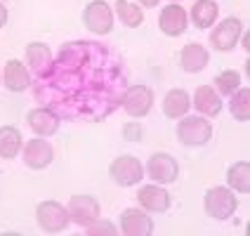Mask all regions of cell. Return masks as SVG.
<instances>
[{
	"label": "cell",
	"mask_w": 250,
	"mask_h": 236,
	"mask_svg": "<svg viewBox=\"0 0 250 236\" xmlns=\"http://www.w3.org/2000/svg\"><path fill=\"white\" fill-rule=\"evenodd\" d=\"M125 73L118 55L106 45L76 41L62 45L50 73L33 95L59 118L102 121L121 107Z\"/></svg>",
	"instance_id": "6da1fadb"
},
{
	"label": "cell",
	"mask_w": 250,
	"mask_h": 236,
	"mask_svg": "<svg viewBox=\"0 0 250 236\" xmlns=\"http://www.w3.org/2000/svg\"><path fill=\"white\" fill-rule=\"evenodd\" d=\"M177 139L184 147H203L212 139V123L206 116H182L177 123Z\"/></svg>",
	"instance_id": "7a4b0ae2"
},
{
	"label": "cell",
	"mask_w": 250,
	"mask_h": 236,
	"mask_svg": "<svg viewBox=\"0 0 250 236\" xmlns=\"http://www.w3.org/2000/svg\"><path fill=\"white\" fill-rule=\"evenodd\" d=\"M203 208L208 213V217H212V220H229L238 208L236 192L229 189V187H212V189L206 192Z\"/></svg>",
	"instance_id": "3957f363"
},
{
	"label": "cell",
	"mask_w": 250,
	"mask_h": 236,
	"mask_svg": "<svg viewBox=\"0 0 250 236\" xmlns=\"http://www.w3.org/2000/svg\"><path fill=\"white\" fill-rule=\"evenodd\" d=\"M109 177L118 187H137L144 180V166L137 156L125 153V156H118L109 166Z\"/></svg>",
	"instance_id": "277c9868"
},
{
	"label": "cell",
	"mask_w": 250,
	"mask_h": 236,
	"mask_svg": "<svg viewBox=\"0 0 250 236\" xmlns=\"http://www.w3.org/2000/svg\"><path fill=\"white\" fill-rule=\"evenodd\" d=\"M83 24L95 36H106L113 31V7L106 0H90L83 10Z\"/></svg>",
	"instance_id": "5b68a950"
},
{
	"label": "cell",
	"mask_w": 250,
	"mask_h": 236,
	"mask_svg": "<svg viewBox=\"0 0 250 236\" xmlns=\"http://www.w3.org/2000/svg\"><path fill=\"white\" fill-rule=\"evenodd\" d=\"M36 222L47 234L64 232L71 224L69 210H66V206H62L59 201H42V203H38V208H36Z\"/></svg>",
	"instance_id": "8992f818"
},
{
	"label": "cell",
	"mask_w": 250,
	"mask_h": 236,
	"mask_svg": "<svg viewBox=\"0 0 250 236\" xmlns=\"http://www.w3.org/2000/svg\"><path fill=\"white\" fill-rule=\"evenodd\" d=\"M121 107L130 118H144L149 116L153 107V90L149 85H127L121 97Z\"/></svg>",
	"instance_id": "52a82bcc"
},
{
	"label": "cell",
	"mask_w": 250,
	"mask_h": 236,
	"mask_svg": "<svg viewBox=\"0 0 250 236\" xmlns=\"http://www.w3.org/2000/svg\"><path fill=\"white\" fill-rule=\"evenodd\" d=\"M144 172L149 175V180L156 182V184H172L177 182V175H180V163L175 161V156H170L166 151H156L151 153V158L146 161V168Z\"/></svg>",
	"instance_id": "ba28073f"
},
{
	"label": "cell",
	"mask_w": 250,
	"mask_h": 236,
	"mask_svg": "<svg viewBox=\"0 0 250 236\" xmlns=\"http://www.w3.org/2000/svg\"><path fill=\"white\" fill-rule=\"evenodd\" d=\"M69 220L78 227H87L90 222H95L99 215H102V206L95 196L90 194H76L69 198Z\"/></svg>",
	"instance_id": "9c48e42d"
},
{
	"label": "cell",
	"mask_w": 250,
	"mask_h": 236,
	"mask_svg": "<svg viewBox=\"0 0 250 236\" xmlns=\"http://www.w3.org/2000/svg\"><path fill=\"white\" fill-rule=\"evenodd\" d=\"M241 33H243L241 19H236V17H227V19H222L217 26L212 28V33H210V45H212L217 52H231V50L236 47Z\"/></svg>",
	"instance_id": "30bf717a"
},
{
	"label": "cell",
	"mask_w": 250,
	"mask_h": 236,
	"mask_svg": "<svg viewBox=\"0 0 250 236\" xmlns=\"http://www.w3.org/2000/svg\"><path fill=\"white\" fill-rule=\"evenodd\" d=\"M21 156L31 170H45L55 161V149L45 137H36L21 147Z\"/></svg>",
	"instance_id": "8fae6325"
},
{
	"label": "cell",
	"mask_w": 250,
	"mask_h": 236,
	"mask_svg": "<svg viewBox=\"0 0 250 236\" xmlns=\"http://www.w3.org/2000/svg\"><path fill=\"white\" fill-rule=\"evenodd\" d=\"M137 201H139V208L146 210V213H166L172 206V196L166 192L163 184H156V182L139 187Z\"/></svg>",
	"instance_id": "7c38bea8"
},
{
	"label": "cell",
	"mask_w": 250,
	"mask_h": 236,
	"mask_svg": "<svg viewBox=\"0 0 250 236\" xmlns=\"http://www.w3.org/2000/svg\"><path fill=\"white\" fill-rule=\"evenodd\" d=\"M158 26L170 38H180L182 33L187 31V26H189V14H187V10L182 7L180 2H170L167 7L161 10Z\"/></svg>",
	"instance_id": "4fadbf2b"
},
{
	"label": "cell",
	"mask_w": 250,
	"mask_h": 236,
	"mask_svg": "<svg viewBox=\"0 0 250 236\" xmlns=\"http://www.w3.org/2000/svg\"><path fill=\"white\" fill-rule=\"evenodd\" d=\"M52 62H55V55H52L50 45L38 43V41H33V43H28L26 45V66L38 81L50 73Z\"/></svg>",
	"instance_id": "5bb4252c"
},
{
	"label": "cell",
	"mask_w": 250,
	"mask_h": 236,
	"mask_svg": "<svg viewBox=\"0 0 250 236\" xmlns=\"http://www.w3.org/2000/svg\"><path fill=\"white\" fill-rule=\"evenodd\" d=\"M121 232L125 236H149L153 232L151 213L142 208H127L121 215Z\"/></svg>",
	"instance_id": "9a60e30c"
},
{
	"label": "cell",
	"mask_w": 250,
	"mask_h": 236,
	"mask_svg": "<svg viewBox=\"0 0 250 236\" xmlns=\"http://www.w3.org/2000/svg\"><path fill=\"white\" fill-rule=\"evenodd\" d=\"M26 123L36 132V137H52L59 130V116L47 107H38L26 113Z\"/></svg>",
	"instance_id": "2e32d148"
},
{
	"label": "cell",
	"mask_w": 250,
	"mask_h": 236,
	"mask_svg": "<svg viewBox=\"0 0 250 236\" xmlns=\"http://www.w3.org/2000/svg\"><path fill=\"white\" fill-rule=\"evenodd\" d=\"M191 107L201 116L215 118L222 113V97L217 95V90L212 85H201V87H196L194 97H191Z\"/></svg>",
	"instance_id": "e0dca14e"
},
{
	"label": "cell",
	"mask_w": 250,
	"mask_h": 236,
	"mask_svg": "<svg viewBox=\"0 0 250 236\" xmlns=\"http://www.w3.org/2000/svg\"><path fill=\"white\" fill-rule=\"evenodd\" d=\"M2 83L10 92H26L31 87V71L24 62L10 59L2 69Z\"/></svg>",
	"instance_id": "ac0fdd59"
},
{
	"label": "cell",
	"mask_w": 250,
	"mask_h": 236,
	"mask_svg": "<svg viewBox=\"0 0 250 236\" xmlns=\"http://www.w3.org/2000/svg\"><path fill=\"white\" fill-rule=\"evenodd\" d=\"M180 64L187 73H201L210 64V52L201 43H189L180 52Z\"/></svg>",
	"instance_id": "d6986e66"
},
{
	"label": "cell",
	"mask_w": 250,
	"mask_h": 236,
	"mask_svg": "<svg viewBox=\"0 0 250 236\" xmlns=\"http://www.w3.org/2000/svg\"><path fill=\"white\" fill-rule=\"evenodd\" d=\"M189 109H191V97L182 87H172L163 97V113L167 118H182L189 113Z\"/></svg>",
	"instance_id": "ffe728a7"
},
{
	"label": "cell",
	"mask_w": 250,
	"mask_h": 236,
	"mask_svg": "<svg viewBox=\"0 0 250 236\" xmlns=\"http://www.w3.org/2000/svg\"><path fill=\"white\" fill-rule=\"evenodd\" d=\"M24 147V137L19 132V128L14 125H0V158L5 161H12L19 156Z\"/></svg>",
	"instance_id": "44dd1931"
},
{
	"label": "cell",
	"mask_w": 250,
	"mask_h": 236,
	"mask_svg": "<svg viewBox=\"0 0 250 236\" xmlns=\"http://www.w3.org/2000/svg\"><path fill=\"white\" fill-rule=\"evenodd\" d=\"M220 7L215 0H196L191 7V21L196 28H212L217 24Z\"/></svg>",
	"instance_id": "7402d4cb"
},
{
	"label": "cell",
	"mask_w": 250,
	"mask_h": 236,
	"mask_svg": "<svg viewBox=\"0 0 250 236\" xmlns=\"http://www.w3.org/2000/svg\"><path fill=\"white\" fill-rule=\"evenodd\" d=\"M227 187L234 189L236 194H250V163L248 161H236L227 170Z\"/></svg>",
	"instance_id": "603a6c76"
},
{
	"label": "cell",
	"mask_w": 250,
	"mask_h": 236,
	"mask_svg": "<svg viewBox=\"0 0 250 236\" xmlns=\"http://www.w3.org/2000/svg\"><path fill=\"white\" fill-rule=\"evenodd\" d=\"M113 12L118 14V19L127 28H139L144 24V10L139 5H132L130 0H116L113 2Z\"/></svg>",
	"instance_id": "cb8c5ba5"
},
{
	"label": "cell",
	"mask_w": 250,
	"mask_h": 236,
	"mask_svg": "<svg viewBox=\"0 0 250 236\" xmlns=\"http://www.w3.org/2000/svg\"><path fill=\"white\" fill-rule=\"evenodd\" d=\"M229 113L238 123H248L250 118V87L241 85L234 95H229Z\"/></svg>",
	"instance_id": "d4e9b609"
},
{
	"label": "cell",
	"mask_w": 250,
	"mask_h": 236,
	"mask_svg": "<svg viewBox=\"0 0 250 236\" xmlns=\"http://www.w3.org/2000/svg\"><path fill=\"white\" fill-rule=\"evenodd\" d=\"M212 87L217 90L220 97H229V95H234L238 87H241V73L234 69L220 71V73L215 76V81H212Z\"/></svg>",
	"instance_id": "484cf974"
},
{
	"label": "cell",
	"mask_w": 250,
	"mask_h": 236,
	"mask_svg": "<svg viewBox=\"0 0 250 236\" xmlns=\"http://www.w3.org/2000/svg\"><path fill=\"white\" fill-rule=\"evenodd\" d=\"M85 232H87V236H116L118 234L116 224H113L111 220H104L102 215H99L95 222L87 224V227H85Z\"/></svg>",
	"instance_id": "4316f807"
},
{
	"label": "cell",
	"mask_w": 250,
	"mask_h": 236,
	"mask_svg": "<svg viewBox=\"0 0 250 236\" xmlns=\"http://www.w3.org/2000/svg\"><path fill=\"white\" fill-rule=\"evenodd\" d=\"M123 135L127 139H132V142H139V139H142V128H139V123H127L123 130Z\"/></svg>",
	"instance_id": "83f0119b"
},
{
	"label": "cell",
	"mask_w": 250,
	"mask_h": 236,
	"mask_svg": "<svg viewBox=\"0 0 250 236\" xmlns=\"http://www.w3.org/2000/svg\"><path fill=\"white\" fill-rule=\"evenodd\" d=\"M7 19H10V12H7V7H5V2L0 0V28L7 24Z\"/></svg>",
	"instance_id": "f1b7e54d"
},
{
	"label": "cell",
	"mask_w": 250,
	"mask_h": 236,
	"mask_svg": "<svg viewBox=\"0 0 250 236\" xmlns=\"http://www.w3.org/2000/svg\"><path fill=\"white\" fill-rule=\"evenodd\" d=\"M238 41H241V45H243V50L248 52L250 50V33L248 31H246V33H241V38H238Z\"/></svg>",
	"instance_id": "f546056e"
},
{
	"label": "cell",
	"mask_w": 250,
	"mask_h": 236,
	"mask_svg": "<svg viewBox=\"0 0 250 236\" xmlns=\"http://www.w3.org/2000/svg\"><path fill=\"white\" fill-rule=\"evenodd\" d=\"M139 5H142V7H156L158 0H139Z\"/></svg>",
	"instance_id": "4dcf8cb0"
},
{
	"label": "cell",
	"mask_w": 250,
	"mask_h": 236,
	"mask_svg": "<svg viewBox=\"0 0 250 236\" xmlns=\"http://www.w3.org/2000/svg\"><path fill=\"white\" fill-rule=\"evenodd\" d=\"M167 2H180V0H167Z\"/></svg>",
	"instance_id": "1f68e13d"
},
{
	"label": "cell",
	"mask_w": 250,
	"mask_h": 236,
	"mask_svg": "<svg viewBox=\"0 0 250 236\" xmlns=\"http://www.w3.org/2000/svg\"><path fill=\"white\" fill-rule=\"evenodd\" d=\"M2 2H5V0H2Z\"/></svg>",
	"instance_id": "d6a6232c"
}]
</instances>
